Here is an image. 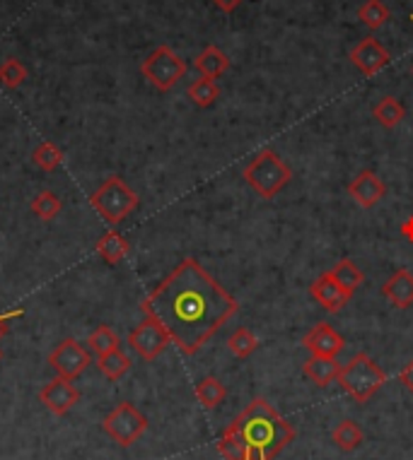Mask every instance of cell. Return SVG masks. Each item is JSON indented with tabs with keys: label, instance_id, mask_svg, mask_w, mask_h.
I'll return each mask as SVG.
<instances>
[{
	"label": "cell",
	"instance_id": "cell-31",
	"mask_svg": "<svg viewBox=\"0 0 413 460\" xmlns=\"http://www.w3.org/2000/svg\"><path fill=\"white\" fill-rule=\"evenodd\" d=\"M399 381H401V386L413 395V359L399 372Z\"/></svg>",
	"mask_w": 413,
	"mask_h": 460
},
{
	"label": "cell",
	"instance_id": "cell-29",
	"mask_svg": "<svg viewBox=\"0 0 413 460\" xmlns=\"http://www.w3.org/2000/svg\"><path fill=\"white\" fill-rule=\"evenodd\" d=\"M61 200L56 198L51 191H44L39 193L35 200H32V212H35L36 218L44 219V222H49V219H56L58 218V212H61Z\"/></svg>",
	"mask_w": 413,
	"mask_h": 460
},
{
	"label": "cell",
	"instance_id": "cell-33",
	"mask_svg": "<svg viewBox=\"0 0 413 460\" xmlns=\"http://www.w3.org/2000/svg\"><path fill=\"white\" fill-rule=\"evenodd\" d=\"M213 3H215L222 12H232V10L239 8V3H242V0H213Z\"/></svg>",
	"mask_w": 413,
	"mask_h": 460
},
{
	"label": "cell",
	"instance_id": "cell-15",
	"mask_svg": "<svg viewBox=\"0 0 413 460\" xmlns=\"http://www.w3.org/2000/svg\"><path fill=\"white\" fill-rule=\"evenodd\" d=\"M382 295L387 296L389 304L396 309H409L413 304V272L396 270L394 275L382 285Z\"/></svg>",
	"mask_w": 413,
	"mask_h": 460
},
{
	"label": "cell",
	"instance_id": "cell-35",
	"mask_svg": "<svg viewBox=\"0 0 413 460\" xmlns=\"http://www.w3.org/2000/svg\"><path fill=\"white\" fill-rule=\"evenodd\" d=\"M409 19H411V22H413V15H411V18H409ZM411 73H413V68H411Z\"/></svg>",
	"mask_w": 413,
	"mask_h": 460
},
{
	"label": "cell",
	"instance_id": "cell-21",
	"mask_svg": "<svg viewBox=\"0 0 413 460\" xmlns=\"http://www.w3.org/2000/svg\"><path fill=\"white\" fill-rule=\"evenodd\" d=\"M225 398H228V388L215 376H206V379L196 383V400L206 410H215Z\"/></svg>",
	"mask_w": 413,
	"mask_h": 460
},
{
	"label": "cell",
	"instance_id": "cell-32",
	"mask_svg": "<svg viewBox=\"0 0 413 460\" xmlns=\"http://www.w3.org/2000/svg\"><path fill=\"white\" fill-rule=\"evenodd\" d=\"M18 316H22L19 309H15V311H10V313H0V338H3V335H8L10 321H12V318H18Z\"/></svg>",
	"mask_w": 413,
	"mask_h": 460
},
{
	"label": "cell",
	"instance_id": "cell-2",
	"mask_svg": "<svg viewBox=\"0 0 413 460\" xmlns=\"http://www.w3.org/2000/svg\"><path fill=\"white\" fill-rule=\"evenodd\" d=\"M295 441V429L264 398L252 405L222 432L218 453L225 460H273Z\"/></svg>",
	"mask_w": 413,
	"mask_h": 460
},
{
	"label": "cell",
	"instance_id": "cell-18",
	"mask_svg": "<svg viewBox=\"0 0 413 460\" xmlns=\"http://www.w3.org/2000/svg\"><path fill=\"white\" fill-rule=\"evenodd\" d=\"M95 251L99 253L102 261L109 263V265H116V263H121L129 256L131 246H129V242L119 232H106L95 243Z\"/></svg>",
	"mask_w": 413,
	"mask_h": 460
},
{
	"label": "cell",
	"instance_id": "cell-36",
	"mask_svg": "<svg viewBox=\"0 0 413 460\" xmlns=\"http://www.w3.org/2000/svg\"><path fill=\"white\" fill-rule=\"evenodd\" d=\"M0 359H3V352H0Z\"/></svg>",
	"mask_w": 413,
	"mask_h": 460
},
{
	"label": "cell",
	"instance_id": "cell-9",
	"mask_svg": "<svg viewBox=\"0 0 413 460\" xmlns=\"http://www.w3.org/2000/svg\"><path fill=\"white\" fill-rule=\"evenodd\" d=\"M169 342H172V338H169L165 326H162L158 318H152V316H145L143 323H138V326L129 333V345H131L145 362L158 359V356L169 348Z\"/></svg>",
	"mask_w": 413,
	"mask_h": 460
},
{
	"label": "cell",
	"instance_id": "cell-28",
	"mask_svg": "<svg viewBox=\"0 0 413 460\" xmlns=\"http://www.w3.org/2000/svg\"><path fill=\"white\" fill-rule=\"evenodd\" d=\"M32 159H35L36 166H42L44 172H53L63 165V152L61 148H56L53 142H42L36 145L35 152H32Z\"/></svg>",
	"mask_w": 413,
	"mask_h": 460
},
{
	"label": "cell",
	"instance_id": "cell-34",
	"mask_svg": "<svg viewBox=\"0 0 413 460\" xmlns=\"http://www.w3.org/2000/svg\"><path fill=\"white\" fill-rule=\"evenodd\" d=\"M401 234H404L406 242L413 243V215L409 219H406L404 225H401Z\"/></svg>",
	"mask_w": 413,
	"mask_h": 460
},
{
	"label": "cell",
	"instance_id": "cell-8",
	"mask_svg": "<svg viewBox=\"0 0 413 460\" xmlns=\"http://www.w3.org/2000/svg\"><path fill=\"white\" fill-rule=\"evenodd\" d=\"M92 364V355H90L88 348H82L75 338L61 340L53 352L49 355V366L53 372L58 373L61 379H68V381H75L78 376L85 373V369Z\"/></svg>",
	"mask_w": 413,
	"mask_h": 460
},
{
	"label": "cell",
	"instance_id": "cell-10",
	"mask_svg": "<svg viewBox=\"0 0 413 460\" xmlns=\"http://www.w3.org/2000/svg\"><path fill=\"white\" fill-rule=\"evenodd\" d=\"M302 348L315 356H339L346 348V340L331 323H316L305 333Z\"/></svg>",
	"mask_w": 413,
	"mask_h": 460
},
{
	"label": "cell",
	"instance_id": "cell-6",
	"mask_svg": "<svg viewBox=\"0 0 413 460\" xmlns=\"http://www.w3.org/2000/svg\"><path fill=\"white\" fill-rule=\"evenodd\" d=\"M141 73L152 88L169 92L186 75V63L179 53L162 44L141 63Z\"/></svg>",
	"mask_w": 413,
	"mask_h": 460
},
{
	"label": "cell",
	"instance_id": "cell-26",
	"mask_svg": "<svg viewBox=\"0 0 413 460\" xmlns=\"http://www.w3.org/2000/svg\"><path fill=\"white\" fill-rule=\"evenodd\" d=\"M119 345H121V342H119V335H116L114 330L109 328V326H99V328H95L92 333H90L88 338V348L97 356L114 352Z\"/></svg>",
	"mask_w": 413,
	"mask_h": 460
},
{
	"label": "cell",
	"instance_id": "cell-24",
	"mask_svg": "<svg viewBox=\"0 0 413 460\" xmlns=\"http://www.w3.org/2000/svg\"><path fill=\"white\" fill-rule=\"evenodd\" d=\"M97 366H99V372L105 373L109 381H119L123 373L131 369V359L123 355L121 348H116L114 352H109V355L99 356Z\"/></svg>",
	"mask_w": 413,
	"mask_h": 460
},
{
	"label": "cell",
	"instance_id": "cell-1",
	"mask_svg": "<svg viewBox=\"0 0 413 460\" xmlns=\"http://www.w3.org/2000/svg\"><path fill=\"white\" fill-rule=\"evenodd\" d=\"M158 318L176 348L196 355L238 313V302L196 258H186L150 292L141 304Z\"/></svg>",
	"mask_w": 413,
	"mask_h": 460
},
{
	"label": "cell",
	"instance_id": "cell-19",
	"mask_svg": "<svg viewBox=\"0 0 413 460\" xmlns=\"http://www.w3.org/2000/svg\"><path fill=\"white\" fill-rule=\"evenodd\" d=\"M362 439H365V434H362L361 425L353 422V419H343V422L336 425L334 432H331V441H334L336 448L343 453H351L355 451V448H361Z\"/></svg>",
	"mask_w": 413,
	"mask_h": 460
},
{
	"label": "cell",
	"instance_id": "cell-5",
	"mask_svg": "<svg viewBox=\"0 0 413 460\" xmlns=\"http://www.w3.org/2000/svg\"><path fill=\"white\" fill-rule=\"evenodd\" d=\"M138 196L121 176H109L97 191L90 196V205L97 210L109 225H119L138 208Z\"/></svg>",
	"mask_w": 413,
	"mask_h": 460
},
{
	"label": "cell",
	"instance_id": "cell-20",
	"mask_svg": "<svg viewBox=\"0 0 413 460\" xmlns=\"http://www.w3.org/2000/svg\"><path fill=\"white\" fill-rule=\"evenodd\" d=\"M329 275H331V278H334L336 282L348 292V295H353V292L365 282V272H362L351 258H341V261L336 263L334 268L329 270Z\"/></svg>",
	"mask_w": 413,
	"mask_h": 460
},
{
	"label": "cell",
	"instance_id": "cell-23",
	"mask_svg": "<svg viewBox=\"0 0 413 460\" xmlns=\"http://www.w3.org/2000/svg\"><path fill=\"white\" fill-rule=\"evenodd\" d=\"M389 18H392V12H389V8L382 0H365L361 8H358V19L368 29H372V32L387 25Z\"/></svg>",
	"mask_w": 413,
	"mask_h": 460
},
{
	"label": "cell",
	"instance_id": "cell-30",
	"mask_svg": "<svg viewBox=\"0 0 413 460\" xmlns=\"http://www.w3.org/2000/svg\"><path fill=\"white\" fill-rule=\"evenodd\" d=\"M27 80L25 63H19L18 58H5L0 63V82L8 89H18Z\"/></svg>",
	"mask_w": 413,
	"mask_h": 460
},
{
	"label": "cell",
	"instance_id": "cell-25",
	"mask_svg": "<svg viewBox=\"0 0 413 460\" xmlns=\"http://www.w3.org/2000/svg\"><path fill=\"white\" fill-rule=\"evenodd\" d=\"M189 99L194 102L196 106H201V109H208L211 104H215V99L220 96V88L215 80H208V78H199L194 80L191 85H189Z\"/></svg>",
	"mask_w": 413,
	"mask_h": 460
},
{
	"label": "cell",
	"instance_id": "cell-13",
	"mask_svg": "<svg viewBox=\"0 0 413 460\" xmlns=\"http://www.w3.org/2000/svg\"><path fill=\"white\" fill-rule=\"evenodd\" d=\"M309 295H312V299H315L316 304L324 306L329 313H339L343 306L351 302V295L329 275V270L322 272V275L309 285Z\"/></svg>",
	"mask_w": 413,
	"mask_h": 460
},
{
	"label": "cell",
	"instance_id": "cell-3",
	"mask_svg": "<svg viewBox=\"0 0 413 460\" xmlns=\"http://www.w3.org/2000/svg\"><path fill=\"white\" fill-rule=\"evenodd\" d=\"M336 381L355 402L362 405L387 383V373L368 352H355L346 364H341Z\"/></svg>",
	"mask_w": 413,
	"mask_h": 460
},
{
	"label": "cell",
	"instance_id": "cell-17",
	"mask_svg": "<svg viewBox=\"0 0 413 460\" xmlns=\"http://www.w3.org/2000/svg\"><path fill=\"white\" fill-rule=\"evenodd\" d=\"M194 68L201 73V78L218 80L230 70V56L218 46H206L199 56H196Z\"/></svg>",
	"mask_w": 413,
	"mask_h": 460
},
{
	"label": "cell",
	"instance_id": "cell-14",
	"mask_svg": "<svg viewBox=\"0 0 413 460\" xmlns=\"http://www.w3.org/2000/svg\"><path fill=\"white\" fill-rule=\"evenodd\" d=\"M348 196H351L361 208L370 210L375 208L379 200L387 196V186H385V181H382L375 172L365 169V172H361V174L348 183Z\"/></svg>",
	"mask_w": 413,
	"mask_h": 460
},
{
	"label": "cell",
	"instance_id": "cell-27",
	"mask_svg": "<svg viewBox=\"0 0 413 460\" xmlns=\"http://www.w3.org/2000/svg\"><path fill=\"white\" fill-rule=\"evenodd\" d=\"M228 348L238 359H246V356H252L256 352L259 340H256V335L249 328H238L228 338Z\"/></svg>",
	"mask_w": 413,
	"mask_h": 460
},
{
	"label": "cell",
	"instance_id": "cell-11",
	"mask_svg": "<svg viewBox=\"0 0 413 460\" xmlns=\"http://www.w3.org/2000/svg\"><path fill=\"white\" fill-rule=\"evenodd\" d=\"M351 63L361 70L365 78H375L379 70L389 65V51L379 44L375 36H365L361 44L353 46Z\"/></svg>",
	"mask_w": 413,
	"mask_h": 460
},
{
	"label": "cell",
	"instance_id": "cell-16",
	"mask_svg": "<svg viewBox=\"0 0 413 460\" xmlns=\"http://www.w3.org/2000/svg\"><path fill=\"white\" fill-rule=\"evenodd\" d=\"M339 372H341V364L336 362V356H309L308 362L302 364V373L308 376L309 381L324 388L329 383H334L339 379Z\"/></svg>",
	"mask_w": 413,
	"mask_h": 460
},
{
	"label": "cell",
	"instance_id": "cell-12",
	"mask_svg": "<svg viewBox=\"0 0 413 460\" xmlns=\"http://www.w3.org/2000/svg\"><path fill=\"white\" fill-rule=\"evenodd\" d=\"M39 400L49 408V412L61 417V415H68V412L78 405L80 391L73 386V381L56 376L51 383H46L44 388L39 391Z\"/></svg>",
	"mask_w": 413,
	"mask_h": 460
},
{
	"label": "cell",
	"instance_id": "cell-7",
	"mask_svg": "<svg viewBox=\"0 0 413 460\" xmlns=\"http://www.w3.org/2000/svg\"><path fill=\"white\" fill-rule=\"evenodd\" d=\"M102 429H105L106 436H109L112 441L119 443L121 448H129V446H133V443L145 434V429H148V417L143 415L141 410L136 408L133 402H121V405H116V408L105 417Z\"/></svg>",
	"mask_w": 413,
	"mask_h": 460
},
{
	"label": "cell",
	"instance_id": "cell-22",
	"mask_svg": "<svg viewBox=\"0 0 413 460\" xmlns=\"http://www.w3.org/2000/svg\"><path fill=\"white\" fill-rule=\"evenodd\" d=\"M372 116L378 119L379 126L394 128V126H399V123L404 121L406 109L399 99H394V96H382L378 104L372 106Z\"/></svg>",
	"mask_w": 413,
	"mask_h": 460
},
{
	"label": "cell",
	"instance_id": "cell-4",
	"mask_svg": "<svg viewBox=\"0 0 413 460\" xmlns=\"http://www.w3.org/2000/svg\"><path fill=\"white\" fill-rule=\"evenodd\" d=\"M242 176L254 188V193H259L261 198L271 200L291 183L292 172L291 166L285 165L271 148H266L245 166Z\"/></svg>",
	"mask_w": 413,
	"mask_h": 460
}]
</instances>
